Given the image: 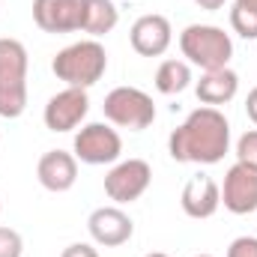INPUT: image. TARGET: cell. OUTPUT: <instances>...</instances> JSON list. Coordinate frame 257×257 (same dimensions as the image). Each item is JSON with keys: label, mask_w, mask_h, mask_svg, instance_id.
<instances>
[{"label": "cell", "mask_w": 257, "mask_h": 257, "mask_svg": "<svg viewBox=\"0 0 257 257\" xmlns=\"http://www.w3.org/2000/svg\"><path fill=\"white\" fill-rule=\"evenodd\" d=\"M60 257H99V251L90 245V242H72V245H66L63 254Z\"/></svg>", "instance_id": "7402d4cb"}, {"label": "cell", "mask_w": 257, "mask_h": 257, "mask_svg": "<svg viewBox=\"0 0 257 257\" xmlns=\"http://www.w3.org/2000/svg\"><path fill=\"white\" fill-rule=\"evenodd\" d=\"M197 257H212V254H197Z\"/></svg>", "instance_id": "4316f807"}, {"label": "cell", "mask_w": 257, "mask_h": 257, "mask_svg": "<svg viewBox=\"0 0 257 257\" xmlns=\"http://www.w3.org/2000/svg\"><path fill=\"white\" fill-rule=\"evenodd\" d=\"M33 21L45 33H75L84 24V0H33Z\"/></svg>", "instance_id": "7c38bea8"}, {"label": "cell", "mask_w": 257, "mask_h": 257, "mask_svg": "<svg viewBox=\"0 0 257 257\" xmlns=\"http://www.w3.org/2000/svg\"><path fill=\"white\" fill-rule=\"evenodd\" d=\"M51 72L57 75V81H63L66 87L90 90L108 72V51H105V45L99 39L72 42L63 51H57V57L51 60Z\"/></svg>", "instance_id": "7a4b0ae2"}, {"label": "cell", "mask_w": 257, "mask_h": 257, "mask_svg": "<svg viewBox=\"0 0 257 257\" xmlns=\"http://www.w3.org/2000/svg\"><path fill=\"white\" fill-rule=\"evenodd\" d=\"M245 114H248V120L257 126V87H251L248 96H245Z\"/></svg>", "instance_id": "603a6c76"}, {"label": "cell", "mask_w": 257, "mask_h": 257, "mask_svg": "<svg viewBox=\"0 0 257 257\" xmlns=\"http://www.w3.org/2000/svg\"><path fill=\"white\" fill-rule=\"evenodd\" d=\"M227 257H257V236H236L227 245Z\"/></svg>", "instance_id": "44dd1931"}, {"label": "cell", "mask_w": 257, "mask_h": 257, "mask_svg": "<svg viewBox=\"0 0 257 257\" xmlns=\"http://www.w3.org/2000/svg\"><path fill=\"white\" fill-rule=\"evenodd\" d=\"M27 48L18 39H0V117L18 120L27 111Z\"/></svg>", "instance_id": "3957f363"}, {"label": "cell", "mask_w": 257, "mask_h": 257, "mask_svg": "<svg viewBox=\"0 0 257 257\" xmlns=\"http://www.w3.org/2000/svg\"><path fill=\"white\" fill-rule=\"evenodd\" d=\"M105 120L111 126L128 128V132H144L147 126L156 123V105L153 96L138 90V87H114L105 96Z\"/></svg>", "instance_id": "5b68a950"}, {"label": "cell", "mask_w": 257, "mask_h": 257, "mask_svg": "<svg viewBox=\"0 0 257 257\" xmlns=\"http://www.w3.org/2000/svg\"><path fill=\"white\" fill-rule=\"evenodd\" d=\"M236 6H245V9H254L257 12V0H236Z\"/></svg>", "instance_id": "d4e9b609"}, {"label": "cell", "mask_w": 257, "mask_h": 257, "mask_svg": "<svg viewBox=\"0 0 257 257\" xmlns=\"http://www.w3.org/2000/svg\"><path fill=\"white\" fill-rule=\"evenodd\" d=\"M72 153L84 165H114L123 153V138L108 123H87L75 135Z\"/></svg>", "instance_id": "8992f818"}, {"label": "cell", "mask_w": 257, "mask_h": 257, "mask_svg": "<svg viewBox=\"0 0 257 257\" xmlns=\"http://www.w3.org/2000/svg\"><path fill=\"white\" fill-rule=\"evenodd\" d=\"M194 93H197V102H200V105H209V108L227 105V102H233L236 93H239V75H236L230 66L203 72L200 81L194 84Z\"/></svg>", "instance_id": "9a60e30c"}, {"label": "cell", "mask_w": 257, "mask_h": 257, "mask_svg": "<svg viewBox=\"0 0 257 257\" xmlns=\"http://www.w3.org/2000/svg\"><path fill=\"white\" fill-rule=\"evenodd\" d=\"M120 21V9L114 0H84V24L81 30L90 33L93 39L111 33Z\"/></svg>", "instance_id": "2e32d148"}, {"label": "cell", "mask_w": 257, "mask_h": 257, "mask_svg": "<svg viewBox=\"0 0 257 257\" xmlns=\"http://www.w3.org/2000/svg\"><path fill=\"white\" fill-rule=\"evenodd\" d=\"M236 162H242V165H254L257 168V128L245 132V135L236 141Z\"/></svg>", "instance_id": "ffe728a7"}, {"label": "cell", "mask_w": 257, "mask_h": 257, "mask_svg": "<svg viewBox=\"0 0 257 257\" xmlns=\"http://www.w3.org/2000/svg\"><path fill=\"white\" fill-rule=\"evenodd\" d=\"M180 203H183V212L194 218V221H203V218H212L221 206V186L206 177V174H197L192 177L186 186H183V194H180Z\"/></svg>", "instance_id": "4fadbf2b"}, {"label": "cell", "mask_w": 257, "mask_h": 257, "mask_svg": "<svg viewBox=\"0 0 257 257\" xmlns=\"http://www.w3.org/2000/svg\"><path fill=\"white\" fill-rule=\"evenodd\" d=\"M36 177H39L42 189H48V192L54 194L69 192L78 183V159H75V153H66V150L42 153V159L36 165Z\"/></svg>", "instance_id": "5bb4252c"}, {"label": "cell", "mask_w": 257, "mask_h": 257, "mask_svg": "<svg viewBox=\"0 0 257 257\" xmlns=\"http://www.w3.org/2000/svg\"><path fill=\"white\" fill-rule=\"evenodd\" d=\"M230 27L242 39H257V12L233 3V9H230Z\"/></svg>", "instance_id": "ac0fdd59"}, {"label": "cell", "mask_w": 257, "mask_h": 257, "mask_svg": "<svg viewBox=\"0 0 257 257\" xmlns=\"http://www.w3.org/2000/svg\"><path fill=\"white\" fill-rule=\"evenodd\" d=\"M192 84V66L186 60H162L156 69V90L165 96H177Z\"/></svg>", "instance_id": "e0dca14e"}, {"label": "cell", "mask_w": 257, "mask_h": 257, "mask_svg": "<svg viewBox=\"0 0 257 257\" xmlns=\"http://www.w3.org/2000/svg\"><path fill=\"white\" fill-rule=\"evenodd\" d=\"M168 153L183 165H218L230 153V123L218 108L200 105L171 132Z\"/></svg>", "instance_id": "6da1fadb"}, {"label": "cell", "mask_w": 257, "mask_h": 257, "mask_svg": "<svg viewBox=\"0 0 257 257\" xmlns=\"http://www.w3.org/2000/svg\"><path fill=\"white\" fill-rule=\"evenodd\" d=\"M0 215H3V203H0Z\"/></svg>", "instance_id": "83f0119b"}, {"label": "cell", "mask_w": 257, "mask_h": 257, "mask_svg": "<svg viewBox=\"0 0 257 257\" xmlns=\"http://www.w3.org/2000/svg\"><path fill=\"white\" fill-rule=\"evenodd\" d=\"M87 230H90V239L102 248H117V245H126L135 233V221L128 218V212H123L117 203L114 206H99L90 212L87 218Z\"/></svg>", "instance_id": "30bf717a"}, {"label": "cell", "mask_w": 257, "mask_h": 257, "mask_svg": "<svg viewBox=\"0 0 257 257\" xmlns=\"http://www.w3.org/2000/svg\"><path fill=\"white\" fill-rule=\"evenodd\" d=\"M90 114V96L81 87H66L60 93H54L42 111L45 128L51 132H72L78 128Z\"/></svg>", "instance_id": "ba28073f"}, {"label": "cell", "mask_w": 257, "mask_h": 257, "mask_svg": "<svg viewBox=\"0 0 257 257\" xmlns=\"http://www.w3.org/2000/svg\"><path fill=\"white\" fill-rule=\"evenodd\" d=\"M194 3H197L200 9H206V12H215V9H221L227 0H194Z\"/></svg>", "instance_id": "cb8c5ba5"}, {"label": "cell", "mask_w": 257, "mask_h": 257, "mask_svg": "<svg viewBox=\"0 0 257 257\" xmlns=\"http://www.w3.org/2000/svg\"><path fill=\"white\" fill-rule=\"evenodd\" d=\"M128 42L141 57H162L174 42V27H171V21L165 15L150 12V15H141L132 24Z\"/></svg>", "instance_id": "8fae6325"}, {"label": "cell", "mask_w": 257, "mask_h": 257, "mask_svg": "<svg viewBox=\"0 0 257 257\" xmlns=\"http://www.w3.org/2000/svg\"><path fill=\"white\" fill-rule=\"evenodd\" d=\"M144 257H171V254H165V251H150V254H144Z\"/></svg>", "instance_id": "484cf974"}, {"label": "cell", "mask_w": 257, "mask_h": 257, "mask_svg": "<svg viewBox=\"0 0 257 257\" xmlns=\"http://www.w3.org/2000/svg\"><path fill=\"white\" fill-rule=\"evenodd\" d=\"M180 51L189 66H197L203 72L224 69L233 57L230 33H224L215 24H189L180 33Z\"/></svg>", "instance_id": "277c9868"}, {"label": "cell", "mask_w": 257, "mask_h": 257, "mask_svg": "<svg viewBox=\"0 0 257 257\" xmlns=\"http://www.w3.org/2000/svg\"><path fill=\"white\" fill-rule=\"evenodd\" d=\"M221 203L233 215H248L257 209V168L254 165H230L221 183Z\"/></svg>", "instance_id": "9c48e42d"}, {"label": "cell", "mask_w": 257, "mask_h": 257, "mask_svg": "<svg viewBox=\"0 0 257 257\" xmlns=\"http://www.w3.org/2000/svg\"><path fill=\"white\" fill-rule=\"evenodd\" d=\"M150 183H153L150 162H144V159H126V162H117L105 174V194L117 206H126V203H135L138 197H144V192L150 189Z\"/></svg>", "instance_id": "52a82bcc"}, {"label": "cell", "mask_w": 257, "mask_h": 257, "mask_svg": "<svg viewBox=\"0 0 257 257\" xmlns=\"http://www.w3.org/2000/svg\"><path fill=\"white\" fill-rule=\"evenodd\" d=\"M24 254V239L15 227L0 224V257H21Z\"/></svg>", "instance_id": "d6986e66"}]
</instances>
